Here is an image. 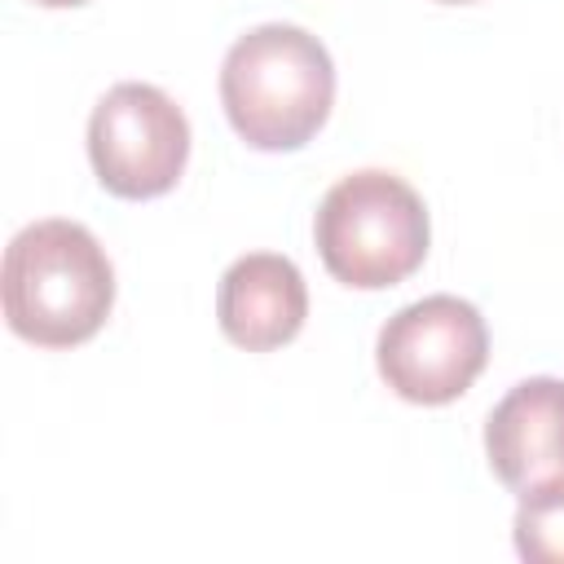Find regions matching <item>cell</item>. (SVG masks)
Listing matches in <instances>:
<instances>
[{"mask_svg":"<svg viewBox=\"0 0 564 564\" xmlns=\"http://www.w3.org/2000/svg\"><path fill=\"white\" fill-rule=\"evenodd\" d=\"M220 101L234 132L256 150H300L330 115L335 62L295 22L238 35L220 62Z\"/></svg>","mask_w":564,"mask_h":564,"instance_id":"2","label":"cell"},{"mask_svg":"<svg viewBox=\"0 0 564 564\" xmlns=\"http://www.w3.org/2000/svg\"><path fill=\"white\" fill-rule=\"evenodd\" d=\"M0 295L9 326L44 348H70L101 330L115 304L106 247L79 220H35L4 247Z\"/></svg>","mask_w":564,"mask_h":564,"instance_id":"1","label":"cell"},{"mask_svg":"<svg viewBox=\"0 0 564 564\" xmlns=\"http://www.w3.org/2000/svg\"><path fill=\"white\" fill-rule=\"evenodd\" d=\"M379 375L414 405H445L471 388L489 361V330L471 300L423 295L397 308L379 330Z\"/></svg>","mask_w":564,"mask_h":564,"instance_id":"4","label":"cell"},{"mask_svg":"<svg viewBox=\"0 0 564 564\" xmlns=\"http://www.w3.org/2000/svg\"><path fill=\"white\" fill-rule=\"evenodd\" d=\"M88 159L119 198L167 194L189 159V119L163 88L123 79L93 106Z\"/></svg>","mask_w":564,"mask_h":564,"instance_id":"5","label":"cell"},{"mask_svg":"<svg viewBox=\"0 0 564 564\" xmlns=\"http://www.w3.org/2000/svg\"><path fill=\"white\" fill-rule=\"evenodd\" d=\"M485 454L520 502L564 494V379L533 375L507 388L485 419Z\"/></svg>","mask_w":564,"mask_h":564,"instance_id":"6","label":"cell"},{"mask_svg":"<svg viewBox=\"0 0 564 564\" xmlns=\"http://www.w3.org/2000/svg\"><path fill=\"white\" fill-rule=\"evenodd\" d=\"M445 4H467V0H445Z\"/></svg>","mask_w":564,"mask_h":564,"instance_id":"10","label":"cell"},{"mask_svg":"<svg viewBox=\"0 0 564 564\" xmlns=\"http://www.w3.org/2000/svg\"><path fill=\"white\" fill-rule=\"evenodd\" d=\"M35 4H48V9H70V4H88V0H35Z\"/></svg>","mask_w":564,"mask_h":564,"instance_id":"9","label":"cell"},{"mask_svg":"<svg viewBox=\"0 0 564 564\" xmlns=\"http://www.w3.org/2000/svg\"><path fill=\"white\" fill-rule=\"evenodd\" d=\"M216 317H220V330L238 348L269 352L295 339L308 317L304 273L295 269V260L278 251H247L220 273Z\"/></svg>","mask_w":564,"mask_h":564,"instance_id":"7","label":"cell"},{"mask_svg":"<svg viewBox=\"0 0 564 564\" xmlns=\"http://www.w3.org/2000/svg\"><path fill=\"white\" fill-rule=\"evenodd\" d=\"M322 264L361 291L410 278L427 256V207L410 181L383 167L339 176L313 220Z\"/></svg>","mask_w":564,"mask_h":564,"instance_id":"3","label":"cell"},{"mask_svg":"<svg viewBox=\"0 0 564 564\" xmlns=\"http://www.w3.org/2000/svg\"><path fill=\"white\" fill-rule=\"evenodd\" d=\"M516 551L529 564H564V494L516 507Z\"/></svg>","mask_w":564,"mask_h":564,"instance_id":"8","label":"cell"}]
</instances>
